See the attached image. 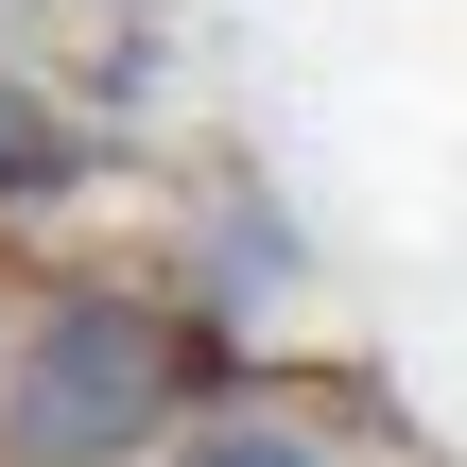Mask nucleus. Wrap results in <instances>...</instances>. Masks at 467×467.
I'll return each mask as SVG.
<instances>
[{"mask_svg":"<svg viewBox=\"0 0 467 467\" xmlns=\"http://www.w3.org/2000/svg\"><path fill=\"white\" fill-rule=\"evenodd\" d=\"M208 416V312L139 277H52L0 329V467H156Z\"/></svg>","mask_w":467,"mask_h":467,"instance_id":"f257e3e1","label":"nucleus"},{"mask_svg":"<svg viewBox=\"0 0 467 467\" xmlns=\"http://www.w3.org/2000/svg\"><path fill=\"white\" fill-rule=\"evenodd\" d=\"M69 173H87V139L52 121V87L0 69V208H35V191H69Z\"/></svg>","mask_w":467,"mask_h":467,"instance_id":"f03ea898","label":"nucleus"},{"mask_svg":"<svg viewBox=\"0 0 467 467\" xmlns=\"http://www.w3.org/2000/svg\"><path fill=\"white\" fill-rule=\"evenodd\" d=\"M156 467H347L329 433H295V416H191Z\"/></svg>","mask_w":467,"mask_h":467,"instance_id":"7ed1b4c3","label":"nucleus"}]
</instances>
